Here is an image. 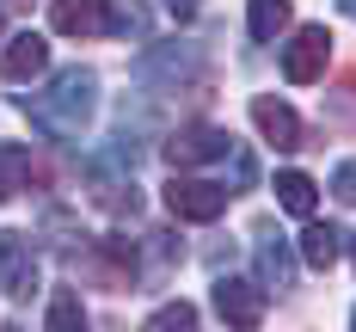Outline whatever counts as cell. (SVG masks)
I'll return each mask as SVG.
<instances>
[{
    "label": "cell",
    "mask_w": 356,
    "mask_h": 332,
    "mask_svg": "<svg viewBox=\"0 0 356 332\" xmlns=\"http://www.w3.org/2000/svg\"><path fill=\"white\" fill-rule=\"evenodd\" d=\"M99 111V74L92 68H62L37 99H25V117L49 136H80Z\"/></svg>",
    "instance_id": "1"
},
{
    "label": "cell",
    "mask_w": 356,
    "mask_h": 332,
    "mask_svg": "<svg viewBox=\"0 0 356 332\" xmlns=\"http://www.w3.org/2000/svg\"><path fill=\"white\" fill-rule=\"evenodd\" d=\"M74 271H86L99 290H136L142 283V271H136V246L123 240V234H105V240H92V246H62Z\"/></svg>",
    "instance_id": "2"
},
{
    "label": "cell",
    "mask_w": 356,
    "mask_h": 332,
    "mask_svg": "<svg viewBox=\"0 0 356 332\" xmlns=\"http://www.w3.org/2000/svg\"><path fill=\"white\" fill-rule=\"evenodd\" d=\"M80 173H86V191L105 203L111 216H136V210H142V197H136V184H129V160H123L117 148H111V154H92Z\"/></svg>",
    "instance_id": "3"
},
{
    "label": "cell",
    "mask_w": 356,
    "mask_h": 332,
    "mask_svg": "<svg viewBox=\"0 0 356 332\" xmlns=\"http://www.w3.org/2000/svg\"><path fill=\"white\" fill-rule=\"evenodd\" d=\"M325 62H332V31H325V25H301V31L283 43L289 86H314V80H325Z\"/></svg>",
    "instance_id": "4"
},
{
    "label": "cell",
    "mask_w": 356,
    "mask_h": 332,
    "mask_svg": "<svg viewBox=\"0 0 356 332\" xmlns=\"http://www.w3.org/2000/svg\"><path fill=\"white\" fill-rule=\"evenodd\" d=\"M0 290L13 295V301H31L37 290V246L25 228H6L0 234Z\"/></svg>",
    "instance_id": "5"
},
{
    "label": "cell",
    "mask_w": 356,
    "mask_h": 332,
    "mask_svg": "<svg viewBox=\"0 0 356 332\" xmlns=\"http://www.w3.org/2000/svg\"><path fill=\"white\" fill-rule=\"evenodd\" d=\"M197 68H203V62H197V43H184V37H178V43L142 49V62H136V80L160 93V80H172V86H178V80H197Z\"/></svg>",
    "instance_id": "6"
},
{
    "label": "cell",
    "mask_w": 356,
    "mask_h": 332,
    "mask_svg": "<svg viewBox=\"0 0 356 332\" xmlns=\"http://www.w3.org/2000/svg\"><path fill=\"white\" fill-rule=\"evenodd\" d=\"M227 184H209V179H172L166 184V210H172L178 221H215L221 210H227Z\"/></svg>",
    "instance_id": "7"
},
{
    "label": "cell",
    "mask_w": 356,
    "mask_h": 332,
    "mask_svg": "<svg viewBox=\"0 0 356 332\" xmlns=\"http://www.w3.org/2000/svg\"><path fill=\"white\" fill-rule=\"evenodd\" d=\"M227 154H234V142L215 123H191V129L166 136V160L172 166H209V160H227Z\"/></svg>",
    "instance_id": "8"
},
{
    "label": "cell",
    "mask_w": 356,
    "mask_h": 332,
    "mask_svg": "<svg viewBox=\"0 0 356 332\" xmlns=\"http://www.w3.org/2000/svg\"><path fill=\"white\" fill-rule=\"evenodd\" d=\"M215 314L227 320V326H240V332H252L258 320H264V290L258 283H246V277H215Z\"/></svg>",
    "instance_id": "9"
},
{
    "label": "cell",
    "mask_w": 356,
    "mask_h": 332,
    "mask_svg": "<svg viewBox=\"0 0 356 332\" xmlns=\"http://www.w3.org/2000/svg\"><path fill=\"white\" fill-rule=\"evenodd\" d=\"M252 123H258V136H264V142L277 148V154H295V148L307 142V129H301L295 105L270 99V93H258V99H252Z\"/></svg>",
    "instance_id": "10"
},
{
    "label": "cell",
    "mask_w": 356,
    "mask_h": 332,
    "mask_svg": "<svg viewBox=\"0 0 356 332\" xmlns=\"http://www.w3.org/2000/svg\"><path fill=\"white\" fill-rule=\"evenodd\" d=\"M252 258H258V283H264V290H289V283H295V253H289V240L270 221L252 228Z\"/></svg>",
    "instance_id": "11"
},
{
    "label": "cell",
    "mask_w": 356,
    "mask_h": 332,
    "mask_svg": "<svg viewBox=\"0 0 356 332\" xmlns=\"http://www.w3.org/2000/svg\"><path fill=\"white\" fill-rule=\"evenodd\" d=\"M43 68H49V43L37 31H19L0 49V80H6V86H25V80H37Z\"/></svg>",
    "instance_id": "12"
},
{
    "label": "cell",
    "mask_w": 356,
    "mask_h": 332,
    "mask_svg": "<svg viewBox=\"0 0 356 332\" xmlns=\"http://www.w3.org/2000/svg\"><path fill=\"white\" fill-rule=\"evenodd\" d=\"M49 19H56L62 37H105V6L99 0H56Z\"/></svg>",
    "instance_id": "13"
},
{
    "label": "cell",
    "mask_w": 356,
    "mask_h": 332,
    "mask_svg": "<svg viewBox=\"0 0 356 332\" xmlns=\"http://www.w3.org/2000/svg\"><path fill=\"white\" fill-rule=\"evenodd\" d=\"M338 253H344V228H332V221H307V234H301V264L332 271Z\"/></svg>",
    "instance_id": "14"
},
{
    "label": "cell",
    "mask_w": 356,
    "mask_h": 332,
    "mask_svg": "<svg viewBox=\"0 0 356 332\" xmlns=\"http://www.w3.org/2000/svg\"><path fill=\"white\" fill-rule=\"evenodd\" d=\"M277 210H289V216H314V203H320V184L307 179V173H295V166H289V173H277Z\"/></svg>",
    "instance_id": "15"
},
{
    "label": "cell",
    "mask_w": 356,
    "mask_h": 332,
    "mask_svg": "<svg viewBox=\"0 0 356 332\" xmlns=\"http://www.w3.org/2000/svg\"><path fill=\"white\" fill-rule=\"evenodd\" d=\"M246 25H252V43H277L289 31V0H252Z\"/></svg>",
    "instance_id": "16"
},
{
    "label": "cell",
    "mask_w": 356,
    "mask_h": 332,
    "mask_svg": "<svg viewBox=\"0 0 356 332\" xmlns=\"http://www.w3.org/2000/svg\"><path fill=\"white\" fill-rule=\"evenodd\" d=\"M25 184H31V154L19 142H0V203H13Z\"/></svg>",
    "instance_id": "17"
},
{
    "label": "cell",
    "mask_w": 356,
    "mask_h": 332,
    "mask_svg": "<svg viewBox=\"0 0 356 332\" xmlns=\"http://www.w3.org/2000/svg\"><path fill=\"white\" fill-rule=\"evenodd\" d=\"M105 37H147L142 0H105Z\"/></svg>",
    "instance_id": "18"
},
{
    "label": "cell",
    "mask_w": 356,
    "mask_h": 332,
    "mask_svg": "<svg viewBox=\"0 0 356 332\" xmlns=\"http://www.w3.org/2000/svg\"><path fill=\"white\" fill-rule=\"evenodd\" d=\"M147 326H154V332H191V326H197V308H191V301H166V308L147 314Z\"/></svg>",
    "instance_id": "19"
},
{
    "label": "cell",
    "mask_w": 356,
    "mask_h": 332,
    "mask_svg": "<svg viewBox=\"0 0 356 332\" xmlns=\"http://www.w3.org/2000/svg\"><path fill=\"white\" fill-rule=\"evenodd\" d=\"M49 326H56V332H80V326H86V308H80V295H74V290H62L56 301H49Z\"/></svg>",
    "instance_id": "20"
},
{
    "label": "cell",
    "mask_w": 356,
    "mask_h": 332,
    "mask_svg": "<svg viewBox=\"0 0 356 332\" xmlns=\"http://www.w3.org/2000/svg\"><path fill=\"white\" fill-rule=\"evenodd\" d=\"M325 111H332V117H356V68H344V80H338V93L325 99Z\"/></svg>",
    "instance_id": "21"
},
{
    "label": "cell",
    "mask_w": 356,
    "mask_h": 332,
    "mask_svg": "<svg viewBox=\"0 0 356 332\" xmlns=\"http://www.w3.org/2000/svg\"><path fill=\"white\" fill-rule=\"evenodd\" d=\"M332 197H338V203H356V160H344V166L332 173Z\"/></svg>",
    "instance_id": "22"
},
{
    "label": "cell",
    "mask_w": 356,
    "mask_h": 332,
    "mask_svg": "<svg viewBox=\"0 0 356 332\" xmlns=\"http://www.w3.org/2000/svg\"><path fill=\"white\" fill-rule=\"evenodd\" d=\"M197 6H203V0H166V13H172V19H197Z\"/></svg>",
    "instance_id": "23"
},
{
    "label": "cell",
    "mask_w": 356,
    "mask_h": 332,
    "mask_svg": "<svg viewBox=\"0 0 356 332\" xmlns=\"http://www.w3.org/2000/svg\"><path fill=\"white\" fill-rule=\"evenodd\" d=\"M338 6H344V13H350V19H356V0H338Z\"/></svg>",
    "instance_id": "24"
},
{
    "label": "cell",
    "mask_w": 356,
    "mask_h": 332,
    "mask_svg": "<svg viewBox=\"0 0 356 332\" xmlns=\"http://www.w3.org/2000/svg\"><path fill=\"white\" fill-rule=\"evenodd\" d=\"M6 6H31V0H6Z\"/></svg>",
    "instance_id": "25"
},
{
    "label": "cell",
    "mask_w": 356,
    "mask_h": 332,
    "mask_svg": "<svg viewBox=\"0 0 356 332\" xmlns=\"http://www.w3.org/2000/svg\"><path fill=\"white\" fill-rule=\"evenodd\" d=\"M350 258H356V234H350Z\"/></svg>",
    "instance_id": "26"
},
{
    "label": "cell",
    "mask_w": 356,
    "mask_h": 332,
    "mask_svg": "<svg viewBox=\"0 0 356 332\" xmlns=\"http://www.w3.org/2000/svg\"><path fill=\"white\" fill-rule=\"evenodd\" d=\"M350 320H356V314H350Z\"/></svg>",
    "instance_id": "27"
}]
</instances>
